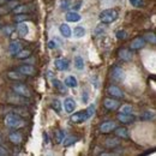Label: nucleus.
I'll return each instance as SVG.
<instances>
[{"mask_svg": "<svg viewBox=\"0 0 156 156\" xmlns=\"http://www.w3.org/2000/svg\"><path fill=\"white\" fill-rule=\"evenodd\" d=\"M24 120L23 118L16 114V113H11V114H7L5 117V125L10 129H13V130H18L20 127L24 126Z\"/></svg>", "mask_w": 156, "mask_h": 156, "instance_id": "obj_1", "label": "nucleus"}, {"mask_svg": "<svg viewBox=\"0 0 156 156\" xmlns=\"http://www.w3.org/2000/svg\"><path fill=\"white\" fill-rule=\"evenodd\" d=\"M118 18V12L113 9H108V10H105L100 13V20L103 23V24H109V23H113L115 22Z\"/></svg>", "mask_w": 156, "mask_h": 156, "instance_id": "obj_2", "label": "nucleus"}, {"mask_svg": "<svg viewBox=\"0 0 156 156\" xmlns=\"http://www.w3.org/2000/svg\"><path fill=\"white\" fill-rule=\"evenodd\" d=\"M12 90H13V93L18 94L20 96H23V98H30L31 96L30 89L25 84H23V83H16L12 87Z\"/></svg>", "mask_w": 156, "mask_h": 156, "instance_id": "obj_3", "label": "nucleus"}, {"mask_svg": "<svg viewBox=\"0 0 156 156\" xmlns=\"http://www.w3.org/2000/svg\"><path fill=\"white\" fill-rule=\"evenodd\" d=\"M88 119H90L89 114L87 113V111H80V112H77L75 114L71 115V121L75 122V124H80V122H84L87 121Z\"/></svg>", "mask_w": 156, "mask_h": 156, "instance_id": "obj_4", "label": "nucleus"}, {"mask_svg": "<svg viewBox=\"0 0 156 156\" xmlns=\"http://www.w3.org/2000/svg\"><path fill=\"white\" fill-rule=\"evenodd\" d=\"M118 120L122 124H126V125H131L136 121V117L133 114H125V113H119L118 114Z\"/></svg>", "mask_w": 156, "mask_h": 156, "instance_id": "obj_5", "label": "nucleus"}, {"mask_svg": "<svg viewBox=\"0 0 156 156\" xmlns=\"http://www.w3.org/2000/svg\"><path fill=\"white\" fill-rule=\"evenodd\" d=\"M111 75H112V78H113L114 80H118V82H121V80H124V78H125V72H124V70H122L121 67H119V66H114V67L112 69Z\"/></svg>", "mask_w": 156, "mask_h": 156, "instance_id": "obj_6", "label": "nucleus"}, {"mask_svg": "<svg viewBox=\"0 0 156 156\" xmlns=\"http://www.w3.org/2000/svg\"><path fill=\"white\" fill-rule=\"evenodd\" d=\"M103 106L108 111H117L119 108V102L114 98H105L103 100Z\"/></svg>", "mask_w": 156, "mask_h": 156, "instance_id": "obj_7", "label": "nucleus"}, {"mask_svg": "<svg viewBox=\"0 0 156 156\" xmlns=\"http://www.w3.org/2000/svg\"><path fill=\"white\" fill-rule=\"evenodd\" d=\"M17 71L20 72L22 75H24V76H33V75H35V72H36L35 67L31 66V65H22V66H20V67L17 69Z\"/></svg>", "mask_w": 156, "mask_h": 156, "instance_id": "obj_8", "label": "nucleus"}, {"mask_svg": "<svg viewBox=\"0 0 156 156\" xmlns=\"http://www.w3.org/2000/svg\"><path fill=\"white\" fill-rule=\"evenodd\" d=\"M145 46V40L143 37H136L131 41V44H130V48L132 51H138L140 48H143Z\"/></svg>", "mask_w": 156, "mask_h": 156, "instance_id": "obj_9", "label": "nucleus"}, {"mask_svg": "<svg viewBox=\"0 0 156 156\" xmlns=\"http://www.w3.org/2000/svg\"><path fill=\"white\" fill-rule=\"evenodd\" d=\"M115 127H117L115 122H113V121H106V122H103L100 126V130H101L102 133H109V132L114 131Z\"/></svg>", "mask_w": 156, "mask_h": 156, "instance_id": "obj_10", "label": "nucleus"}, {"mask_svg": "<svg viewBox=\"0 0 156 156\" xmlns=\"http://www.w3.org/2000/svg\"><path fill=\"white\" fill-rule=\"evenodd\" d=\"M108 94L112 96V98H124V93L120 88H118L115 85H111L108 88Z\"/></svg>", "mask_w": 156, "mask_h": 156, "instance_id": "obj_11", "label": "nucleus"}, {"mask_svg": "<svg viewBox=\"0 0 156 156\" xmlns=\"http://www.w3.org/2000/svg\"><path fill=\"white\" fill-rule=\"evenodd\" d=\"M64 107H65V111L67 113H72L76 108V101L72 98H66L64 101Z\"/></svg>", "mask_w": 156, "mask_h": 156, "instance_id": "obj_12", "label": "nucleus"}, {"mask_svg": "<svg viewBox=\"0 0 156 156\" xmlns=\"http://www.w3.org/2000/svg\"><path fill=\"white\" fill-rule=\"evenodd\" d=\"M119 59L122 60V61H131L132 60V52L130 49H126V48H122L119 51Z\"/></svg>", "mask_w": 156, "mask_h": 156, "instance_id": "obj_13", "label": "nucleus"}, {"mask_svg": "<svg viewBox=\"0 0 156 156\" xmlns=\"http://www.w3.org/2000/svg\"><path fill=\"white\" fill-rule=\"evenodd\" d=\"M54 65L59 71H65V70L69 69V61L65 60V59H57L54 61Z\"/></svg>", "mask_w": 156, "mask_h": 156, "instance_id": "obj_14", "label": "nucleus"}, {"mask_svg": "<svg viewBox=\"0 0 156 156\" xmlns=\"http://www.w3.org/2000/svg\"><path fill=\"white\" fill-rule=\"evenodd\" d=\"M65 18H66L67 22H79L82 17H80V15L78 12H76V11H69L66 13Z\"/></svg>", "mask_w": 156, "mask_h": 156, "instance_id": "obj_15", "label": "nucleus"}, {"mask_svg": "<svg viewBox=\"0 0 156 156\" xmlns=\"http://www.w3.org/2000/svg\"><path fill=\"white\" fill-rule=\"evenodd\" d=\"M52 84H53V87H54L55 89H58L61 94L67 93V87H66L64 83H61L60 80H58V79H53V80H52Z\"/></svg>", "mask_w": 156, "mask_h": 156, "instance_id": "obj_16", "label": "nucleus"}, {"mask_svg": "<svg viewBox=\"0 0 156 156\" xmlns=\"http://www.w3.org/2000/svg\"><path fill=\"white\" fill-rule=\"evenodd\" d=\"M17 30H18L20 36H22V37H25V36L29 34V28H28V25H27L25 23H23V22H20V24L17 25Z\"/></svg>", "mask_w": 156, "mask_h": 156, "instance_id": "obj_17", "label": "nucleus"}, {"mask_svg": "<svg viewBox=\"0 0 156 156\" xmlns=\"http://www.w3.org/2000/svg\"><path fill=\"white\" fill-rule=\"evenodd\" d=\"M20 49H22V44H20V41H13V42H11V44H10V53H11L13 57L20 52Z\"/></svg>", "mask_w": 156, "mask_h": 156, "instance_id": "obj_18", "label": "nucleus"}, {"mask_svg": "<svg viewBox=\"0 0 156 156\" xmlns=\"http://www.w3.org/2000/svg\"><path fill=\"white\" fill-rule=\"evenodd\" d=\"M114 130H115L114 133H115L117 137L121 138V139H127L129 138V132H127V130L125 127H115Z\"/></svg>", "mask_w": 156, "mask_h": 156, "instance_id": "obj_19", "label": "nucleus"}, {"mask_svg": "<svg viewBox=\"0 0 156 156\" xmlns=\"http://www.w3.org/2000/svg\"><path fill=\"white\" fill-rule=\"evenodd\" d=\"M9 139H10V142H12L13 144H20L22 143V140H23V137L20 135V132H12V133H10V136H9Z\"/></svg>", "mask_w": 156, "mask_h": 156, "instance_id": "obj_20", "label": "nucleus"}, {"mask_svg": "<svg viewBox=\"0 0 156 156\" xmlns=\"http://www.w3.org/2000/svg\"><path fill=\"white\" fill-rule=\"evenodd\" d=\"M7 77L12 80H23L24 75H22L18 71H10V72H7Z\"/></svg>", "mask_w": 156, "mask_h": 156, "instance_id": "obj_21", "label": "nucleus"}, {"mask_svg": "<svg viewBox=\"0 0 156 156\" xmlns=\"http://www.w3.org/2000/svg\"><path fill=\"white\" fill-rule=\"evenodd\" d=\"M64 84L66 85V87H69V88H76L78 85V82L76 77H73V76H69V77L65 79V82H64Z\"/></svg>", "mask_w": 156, "mask_h": 156, "instance_id": "obj_22", "label": "nucleus"}, {"mask_svg": "<svg viewBox=\"0 0 156 156\" xmlns=\"http://www.w3.org/2000/svg\"><path fill=\"white\" fill-rule=\"evenodd\" d=\"M59 30H60V34L64 37H70L71 36V29H70V27L67 24H61L60 28H59Z\"/></svg>", "mask_w": 156, "mask_h": 156, "instance_id": "obj_23", "label": "nucleus"}, {"mask_svg": "<svg viewBox=\"0 0 156 156\" xmlns=\"http://www.w3.org/2000/svg\"><path fill=\"white\" fill-rule=\"evenodd\" d=\"M28 11H30V7L27 6V5H20V6H16V7L13 9V12H15L16 15H18V13H25V12H28Z\"/></svg>", "mask_w": 156, "mask_h": 156, "instance_id": "obj_24", "label": "nucleus"}, {"mask_svg": "<svg viewBox=\"0 0 156 156\" xmlns=\"http://www.w3.org/2000/svg\"><path fill=\"white\" fill-rule=\"evenodd\" d=\"M120 113H125V114H133V108L131 105H124L120 107Z\"/></svg>", "mask_w": 156, "mask_h": 156, "instance_id": "obj_25", "label": "nucleus"}, {"mask_svg": "<svg viewBox=\"0 0 156 156\" xmlns=\"http://www.w3.org/2000/svg\"><path fill=\"white\" fill-rule=\"evenodd\" d=\"M73 35L76 36V37H83L84 35H85V30H84V28L83 27H76L75 29H73Z\"/></svg>", "mask_w": 156, "mask_h": 156, "instance_id": "obj_26", "label": "nucleus"}, {"mask_svg": "<svg viewBox=\"0 0 156 156\" xmlns=\"http://www.w3.org/2000/svg\"><path fill=\"white\" fill-rule=\"evenodd\" d=\"M75 66H76L77 70H83V69H84V60H83L82 57L77 55V57L75 58Z\"/></svg>", "mask_w": 156, "mask_h": 156, "instance_id": "obj_27", "label": "nucleus"}, {"mask_svg": "<svg viewBox=\"0 0 156 156\" xmlns=\"http://www.w3.org/2000/svg\"><path fill=\"white\" fill-rule=\"evenodd\" d=\"M78 139V137H67L66 139H62V144H64V147H69V145H71V144H73L76 140Z\"/></svg>", "mask_w": 156, "mask_h": 156, "instance_id": "obj_28", "label": "nucleus"}, {"mask_svg": "<svg viewBox=\"0 0 156 156\" xmlns=\"http://www.w3.org/2000/svg\"><path fill=\"white\" fill-rule=\"evenodd\" d=\"M143 39L145 40V41H148V42H150L151 44H155L156 43V36L154 33H148Z\"/></svg>", "mask_w": 156, "mask_h": 156, "instance_id": "obj_29", "label": "nucleus"}, {"mask_svg": "<svg viewBox=\"0 0 156 156\" xmlns=\"http://www.w3.org/2000/svg\"><path fill=\"white\" fill-rule=\"evenodd\" d=\"M15 57L17 59H27L30 57V52H29V51H22V49H20Z\"/></svg>", "mask_w": 156, "mask_h": 156, "instance_id": "obj_30", "label": "nucleus"}, {"mask_svg": "<svg viewBox=\"0 0 156 156\" xmlns=\"http://www.w3.org/2000/svg\"><path fill=\"white\" fill-rule=\"evenodd\" d=\"M52 108L55 111V112H58V113H60V111H61V102L59 101V100H53L52 101Z\"/></svg>", "mask_w": 156, "mask_h": 156, "instance_id": "obj_31", "label": "nucleus"}, {"mask_svg": "<svg viewBox=\"0 0 156 156\" xmlns=\"http://www.w3.org/2000/svg\"><path fill=\"white\" fill-rule=\"evenodd\" d=\"M115 35H117L118 40H125L127 37V33L125 30H118L117 33H115Z\"/></svg>", "mask_w": 156, "mask_h": 156, "instance_id": "obj_32", "label": "nucleus"}, {"mask_svg": "<svg viewBox=\"0 0 156 156\" xmlns=\"http://www.w3.org/2000/svg\"><path fill=\"white\" fill-rule=\"evenodd\" d=\"M130 2L135 7H143L144 6V0H130Z\"/></svg>", "mask_w": 156, "mask_h": 156, "instance_id": "obj_33", "label": "nucleus"}, {"mask_svg": "<svg viewBox=\"0 0 156 156\" xmlns=\"http://www.w3.org/2000/svg\"><path fill=\"white\" fill-rule=\"evenodd\" d=\"M155 118V113L153 111H147L145 114L143 115V119L144 120H150V119H154Z\"/></svg>", "mask_w": 156, "mask_h": 156, "instance_id": "obj_34", "label": "nucleus"}, {"mask_svg": "<svg viewBox=\"0 0 156 156\" xmlns=\"http://www.w3.org/2000/svg\"><path fill=\"white\" fill-rule=\"evenodd\" d=\"M15 20H16V22H23V20H29V17H28V15H25V13H18V15L15 17Z\"/></svg>", "mask_w": 156, "mask_h": 156, "instance_id": "obj_35", "label": "nucleus"}, {"mask_svg": "<svg viewBox=\"0 0 156 156\" xmlns=\"http://www.w3.org/2000/svg\"><path fill=\"white\" fill-rule=\"evenodd\" d=\"M64 137H65V131L59 130L58 132H57V137H55V139H57V142H58V143H61V142H62V139H64Z\"/></svg>", "mask_w": 156, "mask_h": 156, "instance_id": "obj_36", "label": "nucleus"}, {"mask_svg": "<svg viewBox=\"0 0 156 156\" xmlns=\"http://www.w3.org/2000/svg\"><path fill=\"white\" fill-rule=\"evenodd\" d=\"M117 145H119V142L118 140H115V139H107V147L108 148H114V147H117Z\"/></svg>", "mask_w": 156, "mask_h": 156, "instance_id": "obj_37", "label": "nucleus"}, {"mask_svg": "<svg viewBox=\"0 0 156 156\" xmlns=\"http://www.w3.org/2000/svg\"><path fill=\"white\" fill-rule=\"evenodd\" d=\"M85 111H87V113L89 114V117L91 118L93 115H94V113H95V106H94V105H91V106H89Z\"/></svg>", "mask_w": 156, "mask_h": 156, "instance_id": "obj_38", "label": "nucleus"}, {"mask_svg": "<svg viewBox=\"0 0 156 156\" xmlns=\"http://www.w3.org/2000/svg\"><path fill=\"white\" fill-rule=\"evenodd\" d=\"M70 1H71V0H64V1L61 2V9H62V10H67L69 6H70Z\"/></svg>", "mask_w": 156, "mask_h": 156, "instance_id": "obj_39", "label": "nucleus"}, {"mask_svg": "<svg viewBox=\"0 0 156 156\" xmlns=\"http://www.w3.org/2000/svg\"><path fill=\"white\" fill-rule=\"evenodd\" d=\"M6 155H9V151L6 150V148H4V147L0 145V156H6Z\"/></svg>", "mask_w": 156, "mask_h": 156, "instance_id": "obj_40", "label": "nucleus"}, {"mask_svg": "<svg viewBox=\"0 0 156 156\" xmlns=\"http://www.w3.org/2000/svg\"><path fill=\"white\" fill-rule=\"evenodd\" d=\"M48 47H49L51 49H53V48H55V47H57V44H55V42H54V41H49V42H48Z\"/></svg>", "mask_w": 156, "mask_h": 156, "instance_id": "obj_41", "label": "nucleus"}, {"mask_svg": "<svg viewBox=\"0 0 156 156\" xmlns=\"http://www.w3.org/2000/svg\"><path fill=\"white\" fill-rule=\"evenodd\" d=\"M4 30H5V31H6V34H10V33H11V31H12V28H9V27H7V28H5V29H4Z\"/></svg>", "mask_w": 156, "mask_h": 156, "instance_id": "obj_42", "label": "nucleus"}, {"mask_svg": "<svg viewBox=\"0 0 156 156\" xmlns=\"http://www.w3.org/2000/svg\"><path fill=\"white\" fill-rule=\"evenodd\" d=\"M9 1H10V0H0V6L4 5V4H7Z\"/></svg>", "mask_w": 156, "mask_h": 156, "instance_id": "obj_43", "label": "nucleus"}, {"mask_svg": "<svg viewBox=\"0 0 156 156\" xmlns=\"http://www.w3.org/2000/svg\"><path fill=\"white\" fill-rule=\"evenodd\" d=\"M43 138H44V142L48 143V136H47V133H43Z\"/></svg>", "mask_w": 156, "mask_h": 156, "instance_id": "obj_44", "label": "nucleus"}, {"mask_svg": "<svg viewBox=\"0 0 156 156\" xmlns=\"http://www.w3.org/2000/svg\"><path fill=\"white\" fill-rule=\"evenodd\" d=\"M80 4H82V1H79V2H77V5L75 6V9H76V10H78V9H80Z\"/></svg>", "mask_w": 156, "mask_h": 156, "instance_id": "obj_45", "label": "nucleus"}]
</instances>
